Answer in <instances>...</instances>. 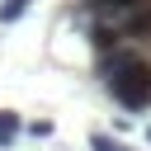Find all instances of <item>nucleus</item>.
I'll return each instance as SVG.
<instances>
[{"label":"nucleus","instance_id":"nucleus-4","mask_svg":"<svg viewBox=\"0 0 151 151\" xmlns=\"http://www.w3.org/2000/svg\"><path fill=\"white\" fill-rule=\"evenodd\" d=\"M28 5H33V0H5V5H0V24H14Z\"/></svg>","mask_w":151,"mask_h":151},{"label":"nucleus","instance_id":"nucleus-3","mask_svg":"<svg viewBox=\"0 0 151 151\" xmlns=\"http://www.w3.org/2000/svg\"><path fill=\"white\" fill-rule=\"evenodd\" d=\"M14 132H19V113H9V109H5V113H0V146H9V142H14Z\"/></svg>","mask_w":151,"mask_h":151},{"label":"nucleus","instance_id":"nucleus-2","mask_svg":"<svg viewBox=\"0 0 151 151\" xmlns=\"http://www.w3.org/2000/svg\"><path fill=\"white\" fill-rule=\"evenodd\" d=\"M118 28H123L127 38H137V42H151V0L137 5V9H127V14L118 19Z\"/></svg>","mask_w":151,"mask_h":151},{"label":"nucleus","instance_id":"nucleus-5","mask_svg":"<svg viewBox=\"0 0 151 151\" xmlns=\"http://www.w3.org/2000/svg\"><path fill=\"white\" fill-rule=\"evenodd\" d=\"M90 151H127V146H123V142H113L109 132H94V137H90Z\"/></svg>","mask_w":151,"mask_h":151},{"label":"nucleus","instance_id":"nucleus-1","mask_svg":"<svg viewBox=\"0 0 151 151\" xmlns=\"http://www.w3.org/2000/svg\"><path fill=\"white\" fill-rule=\"evenodd\" d=\"M94 71H99V80L109 85V94L123 109H132V113L151 109V61L137 57L127 42L113 47V52H99L94 57Z\"/></svg>","mask_w":151,"mask_h":151}]
</instances>
